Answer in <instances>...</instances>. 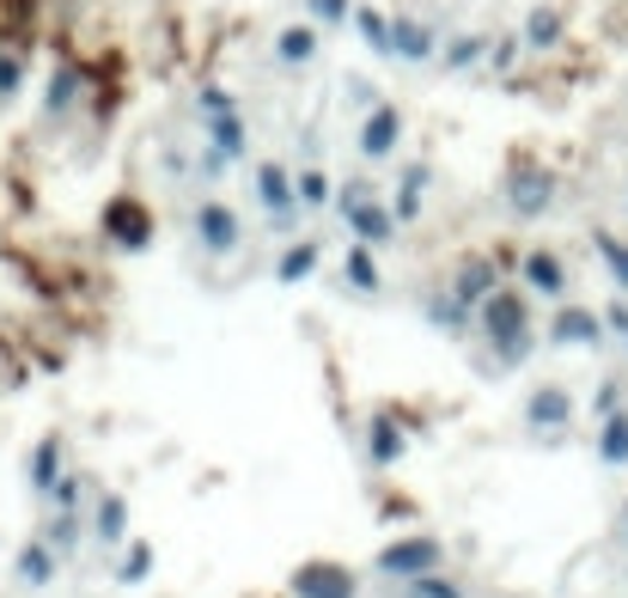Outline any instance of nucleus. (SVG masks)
<instances>
[{"label":"nucleus","instance_id":"47","mask_svg":"<svg viewBox=\"0 0 628 598\" xmlns=\"http://www.w3.org/2000/svg\"><path fill=\"white\" fill-rule=\"evenodd\" d=\"M500 598H519V592H500Z\"/></svg>","mask_w":628,"mask_h":598},{"label":"nucleus","instance_id":"44","mask_svg":"<svg viewBox=\"0 0 628 598\" xmlns=\"http://www.w3.org/2000/svg\"><path fill=\"white\" fill-rule=\"evenodd\" d=\"M348 105H360V110H372V105H379V93H372V80H348Z\"/></svg>","mask_w":628,"mask_h":598},{"label":"nucleus","instance_id":"39","mask_svg":"<svg viewBox=\"0 0 628 598\" xmlns=\"http://www.w3.org/2000/svg\"><path fill=\"white\" fill-rule=\"evenodd\" d=\"M622 398H628V385H622V379H604V385L592 391V422H604V415H616V410H622Z\"/></svg>","mask_w":628,"mask_h":598},{"label":"nucleus","instance_id":"4","mask_svg":"<svg viewBox=\"0 0 628 598\" xmlns=\"http://www.w3.org/2000/svg\"><path fill=\"white\" fill-rule=\"evenodd\" d=\"M500 196H507V214H512V220H543V214L555 208V196H562V189H555V172H550V165L512 160Z\"/></svg>","mask_w":628,"mask_h":598},{"label":"nucleus","instance_id":"18","mask_svg":"<svg viewBox=\"0 0 628 598\" xmlns=\"http://www.w3.org/2000/svg\"><path fill=\"white\" fill-rule=\"evenodd\" d=\"M37 532L50 537V550H55L62 562H74V556H79V544L93 537V513H67V507H43Z\"/></svg>","mask_w":628,"mask_h":598},{"label":"nucleus","instance_id":"46","mask_svg":"<svg viewBox=\"0 0 628 598\" xmlns=\"http://www.w3.org/2000/svg\"><path fill=\"white\" fill-rule=\"evenodd\" d=\"M622 532H628V513H622Z\"/></svg>","mask_w":628,"mask_h":598},{"label":"nucleus","instance_id":"13","mask_svg":"<svg viewBox=\"0 0 628 598\" xmlns=\"http://www.w3.org/2000/svg\"><path fill=\"white\" fill-rule=\"evenodd\" d=\"M440 25L433 19H415V13H391V62L403 67H427L440 62Z\"/></svg>","mask_w":628,"mask_h":598},{"label":"nucleus","instance_id":"42","mask_svg":"<svg viewBox=\"0 0 628 598\" xmlns=\"http://www.w3.org/2000/svg\"><path fill=\"white\" fill-rule=\"evenodd\" d=\"M226 172H232V160H226L220 146L202 141V153H196V177H208V184H214V177H226Z\"/></svg>","mask_w":628,"mask_h":598},{"label":"nucleus","instance_id":"41","mask_svg":"<svg viewBox=\"0 0 628 598\" xmlns=\"http://www.w3.org/2000/svg\"><path fill=\"white\" fill-rule=\"evenodd\" d=\"M519 50H524V37H495V43H488V62H483V67H495V74H512Z\"/></svg>","mask_w":628,"mask_h":598},{"label":"nucleus","instance_id":"27","mask_svg":"<svg viewBox=\"0 0 628 598\" xmlns=\"http://www.w3.org/2000/svg\"><path fill=\"white\" fill-rule=\"evenodd\" d=\"M488 31H458V37H445L440 43V67L445 74H470V67H483L488 62Z\"/></svg>","mask_w":628,"mask_h":598},{"label":"nucleus","instance_id":"40","mask_svg":"<svg viewBox=\"0 0 628 598\" xmlns=\"http://www.w3.org/2000/svg\"><path fill=\"white\" fill-rule=\"evenodd\" d=\"M226 110H238V98L226 86H202L196 93V117H226Z\"/></svg>","mask_w":628,"mask_h":598},{"label":"nucleus","instance_id":"35","mask_svg":"<svg viewBox=\"0 0 628 598\" xmlns=\"http://www.w3.org/2000/svg\"><path fill=\"white\" fill-rule=\"evenodd\" d=\"M592 244H598L604 269H610V287L628 293V239H616V232H592Z\"/></svg>","mask_w":628,"mask_h":598},{"label":"nucleus","instance_id":"28","mask_svg":"<svg viewBox=\"0 0 628 598\" xmlns=\"http://www.w3.org/2000/svg\"><path fill=\"white\" fill-rule=\"evenodd\" d=\"M98 489H105V482H93V470H62V477H55V489H50V501H43V507H67V513H93Z\"/></svg>","mask_w":628,"mask_h":598},{"label":"nucleus","instance_id":"45","mask_svg":"<svg viewBox=\"0 0 628 598\" xmlns=\"http://www.w3.org/2000/svg\"><path fill=\"white\" fill-rule=\"evenodd\" d=\"M397 598H427V592H415V586H409V592H397Z\"/></svg>","mask_w":628,"mask_h":598},{"label":"nucleus","instance_id":"23","mask_svg":"<svg viewBox=\"0 0 628 598\" xmlns=\"http://www.w3.org/2000/svg\"><path fill=\"white\" fill-rule=\"evenodd\" d=\"M317 263H324V239H317V232L288 239V244H281V257H275V287H300V281H312Z\"/></svg>","mask_w":628,"mask_h":598},{"label":"nucleus","instance_id":"26","mask_svg":"<svg viewBox=\"0 0 628 598\" xmlns=\"http://www.w3.org/2000/svg\"><path fill=\"white\" fill-rule=\"evenodd\" d=\"M202 141L220 146L232 165H245V160H250V122H245V110H226V117H202Z\"/></svg>","mask_w":628,"mask_h":598},{"label":"nucleus","instance_id":"24","mask_svg":"<svg viewBox=\"0 0 628 598\" xmlns=\"http://www.w3.org/2000/svg\"><path fill=\"white\" fill-rule=\"evenodd\" d=\"M445 287H452V293L464 300V306L476 312V306L488 300V293L500 287V263H495V257H464V263L452 269V281H445Z\"/></svg>","mask_w":628,"mask_h":598},{"label":"nucleus","instance_id":"10","mask_svg":"<svg viewBox=\"0 0 628 598\" xmlns=\"http://www.w3.org/2000/svg\"><path fill=\"white\" fill-rule=\"evenodd\" d=\"M288 598H360V574H354L348 562L312 556L288 574Z\"/></svg>","mask_w":628,"mask_h":598},{"label":"nucleus","instance_id":"2","mask_svg":"<svg viewBox=\"0 0 628 598\" xmlns=\"http://www.w3.org/2000/svg\"><path fill=\"white\" fill-rule=\"evenodd\" d=\"M190 232H196V251L208 257V263H232V257L245 251V214H238L232 202H220V196H202L196 202Z\"/></svg>","mask_w":628,"mask_h":598},{"label":"nucleus","instance_id":"3","mask_svg":"<svg viewBox=\"0 0 628 598\" xmlns=\"http://www.w3.org/2000/svg\"><path fill=\"white\" fill-rule=\"evenodd\" d=\"M476 330L488 336V348H495V343H519V336H537L531 293H524V287H507V281H500V287L488 293L483 306H476Z\"/></svg>","mask_w":628,"mask_h":598},{"label":"nucleus","instance_id":"36","mask_svg":"<svg viewBox=\"0 0 628 598\" xmlns=\"http://www.w3.org/2000/svg\"><path fill=\"white\" fill-rule=\"evenodd\" d=\"M305 19H312V25H324V31H348L354 0H305Z\"/></svg>","mask_w":628,"mask_h":598},{"label":"nucleus","instance_id":"37","mask_svg":"<svg viewBox=\"0 0 628 598\" xmlns=\"http://www.w3.org/2000/svg\"><path fill=\"white\" fill-rule=\"evenodd\" d=\"M531 348H537V336H519V343H495V348H488V360H495V372H512V367H524V360H531Z\"/></svg>","mask_w":628,"mask_h":598},{"label":"nucleus","instance_id":"15","mask_svg":"<svg viewBox=\"0 0 628 598\" xmlns=\"http://www.w3.org/2000/svg\"><path fill=\"white\" fill-rule=\"evenodd\" d=\"M421 324L440 330V336H452V343H464V336L476 330V312L464 306L452 287H433V293H421Z\"/></svg>","mask_w":628,"mask_h":598},{"label":"nucleus","instance_id":"19","mask_svg":"<svg viewBox=\"0 0 628 598\" xmlns=\"http://www.w3.org/2000/svg\"><path fill=\"white\" fill-rule=\"evenodd\" d=\"M427 189H433V160H403V165H397V196H391V208H397V220H403V227H415V220H421V208H427Z\"/></svg>","mask_w":628,"mask_h":598},{"label":"nucleus","instance_id":"29","mask_svg":"<svg viewBox=\"0 0 628 598\" xmlns=\"http://www.w3.org/2000/svg\"><path fill=\"white\" fill-rule=\"evenodd\" d=\"M293 189H300V208H305V214H324L329 202H336V177H329L317 160H300V165H293Z\"/></svg>","mask_w":628,"mask_h":598},{"label":"nucleus","instance_id":"32","mask_svg":"<svg viewBox=\"0 0 628 598\" xmlns=\"http://www.w3.org/2000/svg\"><path fill=\"white\" fill-rule=\"evenodd\" d=\"M153 562H159L153 537H129V544L117 550V586H141L147 574H153Z\"/></svg>","mask_w":628,"mask_h":598},{"label":"nucleus","instance_id":"20","mask_svg":"<svg viewBox=\"0 0 628 598\" xmlns=\"http://www.w3.org/2000/svg\"><path fill=\"white\" fill-rule=\"evenodd\" d=\"M93 544L98 550H122V544H129V494H122V489H98V501H93Z\"/></svg>","mask_w":628,"mask_h":598},{"label":"nucleus","instance_id":"33","mask_svg":"<svg viewBox=\"0 0 628 598\" xmlns=\"http://www.w3.org/2000/svg\"><path fill=\"white\" fill-rule=\"evenodd\" d=\"M519 37H524V50H555V43H562V13H555V7H537Z\"/></svg>","mask_w":628,"mask_h":598},{"label":"nucleus","instance_id":"7","mask_svg":"<svg viewBox=\"0 0 628 598\" xmlns=\"http://www.w3.org/2000/svg\"><path fill=\"white\" fill-rule=\"evenodd\" d=\"M610 324H604L598 306H580V300H555L550 324H543V343L550 348H604Z\"/></svg>","mask_w":628,"mask_h":598},{"label":"nucleus","instance_id":"25","mask_svg":"<svg viewBox=\"0 0 628 598\" xmlns=\"http://www.w3.org/2000/svg\"><path fill=\"white\" fill-rule=\"evenodd\" d=\"M403 453H409L403 422H397V415H372V422H367V465L372 470H397V465H403Z\"/></svg>","mask_w":628,"mask_h":598},{"label":"nucleus","instance_id":"17","mask_svg":"<svg viewBox=\"0 0 628 598\" xmlns=\"http://www.w3.org/2000/svg\"><path fill=\"white\" fill-rule=\"evenodd\" d=\"M67 470V439L62 434H37V446L25 453V489L37 494V501H50L55 477Z\"/></svg>","mask_w":628,"mask_h":598},{"label":"nucleus","instance_id":"38","mask_svg":"<svg viewBox=\"0 0 628 598\" xmlns=\"http://www.w3.org/2000/svg\"><path fill=\"white\" fill-rule=\"evenodd\" d=\"M415 592H427V598H464V580H452L445 568H427V574H415Z\"/></svg>","mask_w":628,"mask_h":598},{"label":"nucleus","instance_id":"34","mask_svg":"<svg viewBox=\"0 0 628 598\" xmlns=\"http://www.w3.org/2000/svg\"><path fill=\"white\" fill-rule=\"evenodd\" d=\"M25 74H31V55L19 50H0V105H13L19 93H25Z\"/></svg>","mask_w":628,"mask_h":598},{"label":"nucleus","instance_id":"14","mask_svg":"<svg viewBox=\"0 0 628 598\" xmlns=\"http://www.w3.org/2000/svg\"><path fill=\"white\" fill-rule=\"evenodd\" d=\"M7 574H13L19 592H50L55 574H62V556L50 550V537H43V532H31L25 544L13 550V568H7Z\"/></svg>","mask_w":628,"mask_h":598},{"label":"nucleus","instance_id":"8","mask_svg":"<svg viewBox=\"0 0 628 598\" xmlns=\"http://www.w3.org/2000/svg\"><path fill=\"white\" fill-rule=\"evenodd\" d=\"M397 146H403V105L379 98V105L360 117V129H354V153H360L367 165H391Z\"/></svg>","mask_w":628,"mask_h":598},{"label":"nucleus","instance_id":"12","mask_svg":"<svg viewBox=\"0 0 628 598\" xmlns=\"http://www.w3.org/2000/svg\"><path fill=\"white\" fill-rule=\"evenodd\" d=\"M567 263H562V251H550V244H531V251L519 257V287L531 293V300H567Z\"/></svg>","mask_w":628,"mask_h":598},{"label":"nucleus","instance_id":"16","mask_svg":"<svg viewBox=\"0 0 628 598\" xmlns=\"http://www.w3.org/2000/svg\"><path fill=\"white\" fill-rule=\"evenodd\" d=\"M317 55H324V25H312V19H293V25L275 31V67L300 74V67H312Z\"/></svg>","mask_w":628,"mask_h":598},{"label":"nucleus","instance_id":"21","mask_svg":"<svg viewBox=\"0 0 628 598\" xmlns=\"http://www.w3.org/2000/svg\"><path fill=\"white\" fill-rule=\"evenodd\" d=\"M342 287L360 293V300H379L385 293V269H379V251L360 239H348V251H342Z\"/></svg>","mask_w":628,"mask_h":598},{"label":"nucleus","instance_id":"22","mask_svg":"<svg viewBox=\"0 0 628 598\" xmlns=\"http://www.w3.org/2000/svg\"><path fill=\"white\" fill-rule=\"evenodd\" d=\"M79 98H86V74H79V62H55L50 80H43V117H50V122L74 117Z\"/></svg>","mask_w":628,"mask_h":598},{"label":"nucleus","instance_id":"43","mask_svg":"<svg viewBox=\"0 0 628 598\" xmlns=\"http://www.w3.org/2000/svg\"><path fill=\"white\" fill-rule=\"evenodd\" d=\"M604 324H610V336L628 348V300H610V306H604Z\"/></svg>","mask_w":628,"mask_h":598},{"label":"nucleus","instance_id":"6","mask_svg":"<svg viewBox=\"0 0 628 598\" xmlns=\"http://www.w3.org/2000/svg\"><path fill=\"white\" fill-rule=\"evenodd\" d=\"M98 227H105V239L117 244V251L141 257L147 244H153L159 220H153V208H147L141 196H110V202H105V214H98Z\"/></svg>","mask_w":628,"mask_h":598},{"label":"nucleus","instance_id":"5","mask_svg":"<svg viewBox=\"0 0 628 598\" xmlns=\"http://www.w3.org/2000/svg\"><path fill=\"white\" fill-rule=\"evenodd\" d=\"M427 568H445V544L433 532H403L372 556V574H385V580H415Z\"/></svg>","mask_w":628,"mask_h":598},{"label":"nucleus","instance_id":"31","mask_svg":"<svg viewBox=\"0 0 628 598\" xmlns=\"http://www.w3.org/2000/svg\"><path fill=\"white\" fill-rule=\"evenodd\" d=\"M592 453H598L604 470H628V410L604 415V422H598V439H592Z\"/></svg>","mask_w":628,"mask_h":598},{"label":"nucleus","instance_id":"30","mask_svg":"<svg viewBox=\"0 0 628 598\" xmlns=\"http://www.w3.org/2000/svg\"><path fill=\"white\" fill-rule=\"evenodd\" d=\"M348 31H354L360 43H367L372 55H391V13H385V7H372V0H354Z\"/></svg>","mask_w":628,"mask_h":598},{"label":"nucleus","instance_id":"11","mask_svg":"<svg viewBox=\"0 0 628 598\" xmlns=\"http://www.w3.org/2000/svg\"><path fill=\"white\" fill-rule=\"evenodd\" d=\"M342 227H348V239L372 244V251H391L397 239H403V220H397V208L385 196H367V202H354V208L336 214Z\"/></svg>","mask_w":628,"mask_h":598},{"label":"nucleus","instance_id":"1","mask_svg":"<svg viewBox=\"0 0 628 598\" xmlns=\"http://www.w3.org/2000/svg\"><path fill=\"white\" fill-rule=\"evenodd\" d=\"M250 196H257L262 220H269V232L275 239H300V189H293V165L288 160H257L250 165Z\"/></svg>","mask_w":628,"mask_h":598},{"label":"nucleus","instance_id":"9","mask_svg":"<svg viewBox=\"0 0 628 598\" xmlns=\"http://www.w3.org/2000/svg\"><path fill=\"white\" fill-rule=\"evenodd\" d=\"M524 427H531V434L537 439H543V434H567V427H574V415H580V403H574V391H567L562 385V379H543V385H531V391H524Z\"/></svg>","mask_w":628,"mask_h":598}]
</instances>
